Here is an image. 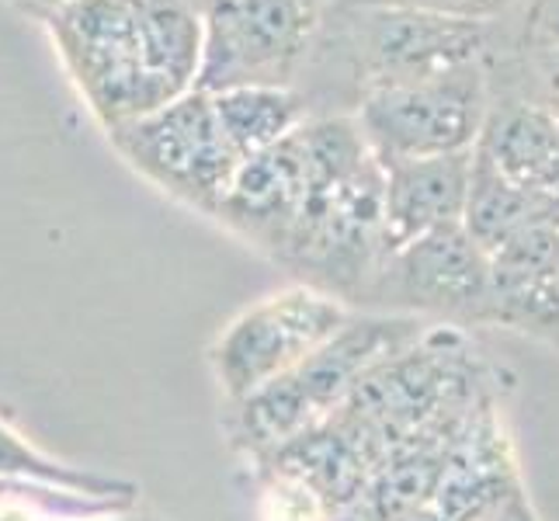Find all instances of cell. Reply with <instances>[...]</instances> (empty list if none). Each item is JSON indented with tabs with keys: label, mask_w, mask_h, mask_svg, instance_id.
<instances>
[{
	"label": "cell",
	"mask_w": 559,
	"mask_h": 521,
	"mask_svg": "<svg viewBox=\"0 0 559 521\" xmlns=\"http://www.w3.org/2000/svg\"><path fill=\"white\" fill-rule=\"evenodd\" d=\"M8 487H11V484H0V497H4V490H8Z\"/></svg>",
	"instance_id": "obj_19"
},
{
	"label": "cell",
	"mask_w": 559,
	"mask_h": 521,
	"mask_svg": "<svg viewBox=\"0 0 559 521\" xmlns=\"http://www.w3.org/2000/svg\"><path fill=\"white\" fill-rule=\"evenodd\" d=\"M424 327L428 320L400 313H352L348 323L293 372L234 403V446L264 459L296 435L317 428L341 407L344 396L376 362L420 338Z\"/></svg>",
	"instance_id": "obj_2"
},
{
	"label": "cell",
	"mask_w": 559,
	"mask_h": 521,
	"mask_svg": "<svg viewBox=\"0 0 559 521\" xmlns=\"http://www.w3.org/2000/svg\"><path fill=\"white\" fill-rule=\"evenodd\" d=\"M0 484L11 487H38V490H63L76 497H94V500H111V505H136V487L126 484L119 476H105L73 462L52 459L28 441L22 431L8 421L0 411Z\"/></svg>",
	"instance_id": "obj_14"
},
{
	"label": "cell",
	"mask_w": 559,
	"mask_h": 521,
	"mask_svg": "<svg viewBox=\"0 0 559 521\" xmlns=\"http://www.w3.org/2000/svg\"><path fill=\"white\" fill-rule=\"evenodd\" d=\"M473 150L382 164V247L393 250L428 237L441 226L462 223L469 196ZM382 258V261H385Z\"/></svg>",
	"instance_id": "obj_10"
},
{
	"label": "cell",
	"mask_w": 559,
	"mask_h": 521,
	"mask_svg": "<svg viewBox=\"0 0 559 521\" xmlns=\"http://www.w3.org/2000/svg\"><path fill=\"white\" fill-rule=\"evenodd\" d=\"M462 226L490 258L497 247H504L511 237L525 234L532 226H559V196H538V191L508 181L504 174L473 150Z\"/></svg>",
	"instance_id": "obj_12"
},
{
	"label": "cell",
	"mask_w": 559,
	"mask_h": 521,
	"mask_svg": "<svg viewBox=\"0 0 559 521\" xmlns=\"http://www.w3.org/2000/svg\"><path fill=\"white\" fill-rule=\"evenodd\" d=\"M490 327L559 347V226H532L490 254Z\"/></svg>",
	"instance_id": "obj_9"
},
{
	"label": "cell",
	"mask_w": 559,
	"mask_h": 521,
	"mask_svg": "<svg viewBox=\"0 0 559 521\" xmlns=\"http://www.w3.org/2000/svg\"><path fill=\"white\" fill-rule=\"evenodd\" d=\"M108 143L140 178L205 216H216L240 167L212 98L195 87L146 119L111 132Z\"/></svg>",
	"instance_id": "obj_5"
},
{
	"label": "cell",
	"mask_w": 559,
	"mask_h": 521,
	"mask_svg": "<svg viewBox=\"0 0 559 521\" xmlns=\"http://www.w3.org/2000/svg\"><path fill=\"white\" fill-rule=\"evenodd\" d=\"M487 111V84L479 67L372 84L352 108L365 146L379 164L466 153L484 132Z\"/></svg>",
	"instance_id": "obj_4"
},
{
	"label": "cell",
	"mask_w": 559,
	"mask_h": 521,
	"mask_svg": "<svg viewBox=\"0 0 559 521\" xmlns=\"http://www.w3.org/2000/svg\"><path fill=\"white\" fill-rule=\"evenodd\" d=\"M382 313L449 327H490V258L452 223L393 250L365 296Z\"/></svg>",
	"instance_id": "obj_7"
},
{
	"label": "cell",
	"mask_w": 559,
	"mask_h": 521,
	"mask_svg": "<svg viewBox=\"0 0 559 521\" xmlns=\"http://www.w3.org/2000/svg\"><path fill=\"white\" fill-rule=\"evenodd\" d=\"M365 4H393V8L462 17V22H484V17H490L504 0H365Z\"/></svg>",
	"instance_id": "obj_15"
},
{
	"label": "cell",
	"mask_w": 559,
	"mask_h": 521,
	"mask_svg": "<svg viewBox=\"0 0 559 521\" xmlns=\"http://www.w3.org/2000/svg\"><path fill=\"white\" fill-rule=\"evenodd\" d=\"M4 4H11L14 11H22L28 17H35V22H49V17L56 11H63L67 4H73V0H4Z\"/></svg>",
	"instance_id": "obj_17"
},
{
	"label": "cell",
	"mask_w": 559,
	"mask_h": 521,
	"mask_svg": "<svg viewBox=\"0 0 559 521\" xmlns=\"http://www.w3.org/2000/svg\"><path fill=\"white\" fill-rule=\"evenodd\" d=\"M552 87H559V63H556V70H552Z\"/></svg>",
	"instance_id": "obj_18"
},
{
	"label": "cell",
	"mask_w": 559,
	"mask_h": 521,
	"mask_svg": "<svg viewBox=\"0 0 559 521\" xmlns=\"http://www.w3.org/2000/svg\"><path fill=\"white\" fill-rule=\"evenodd\" d=\"M310 164H306L296 129L278 146L240 161L216 209V220L247 244L278 258L310 202Z\"/></svg>",
	"instance_id": "obj_8"
},
{
	"label": "cell",
	"mask_w": 559,
	"mask_h": 521,
	"mask_svg": "<svg viewBox=\"0 0 559 521\" xmlns=\"http://www.w3.org/2000/svg\"><path fill=\"white\" fill-rule=\"evenodd\" d=\"M508 181L538 196H559V115L543 105H508L487 111L473 146Z\"/></svg>",
	"instance_id": "obj_11"
},
{
	"label": "cell",
	"mask_w": 559,
	"mask_h": 521,
	"mask_svg": "<svg viewBox=\"0 0 559 521\" xmlns=\"http://www.w3.org/2000/svg\"><path fill=\"white\" fill-rule=\"evenodd\" d=\"M46 32L105 137L195 87L202 11L191 0H73Z\"/></svg>",
	"instance_id": "obj_1"
},
{
	"label": "cell",
	"mask_w": 559,
	"mask_h": 521,
	"mask_svg": "<svg viewBox=\"0 0 559 521\" xmlns=\"http://www.w3.org/2000/svg\"><path fill=\"white\" fill-rule=\"evenodd\" d=\"M476 521H543V518L535 514L525 490H514L511 497H504L497 508H490L484 518H476Z\"/></svg>",
	"instance_id": "obj_16"
},
{
	"label": "cell",
	"mask_w": 559,
	"mask_h": 521,
	"mask_svg": "<svg viewBox=\"0 0 559 521\" xmlns=\"http://www.w3.org/2000/svg\"><path fill=\"white\" fill-rule=\"evenodd\" d=\"M320 17L323 0H205L195 91L296 87Z\"/></svg>",
	"instance_id": "obj_3"
},
{
	"label": "cell",
	"mask_w": 559,
	"mask_h": 521,
	"mask_svg": "<svg viewBox=\"0 0 559 521\" xmlns=\"http://www.w3.org/2000/svg\"><path fill=\"white\" fill-rule=\"evenodd\" d=\"M348 317V303L306 282L247 306L223 327L209 355L223 393L240 403L272 379L293 372L323 341H331Z\"/></svg>",
	"instance_id": "obj_6"
},
{
	"label": "cell",
	"mask_w": 559,
	"mask_h": 521,
	"mask_svg": "<svg viewBox=\"0 0 559 521\" xmlns=\"http://www.w3.org/2000/svg\"><path fill=\"white\" fill-rule=\"evenodd\" d=\"M209 98L240 161L278 146L313 115L299 87H229Z\"/></svg>",
	"instance_id": "obj_13"
}]
</instances>
